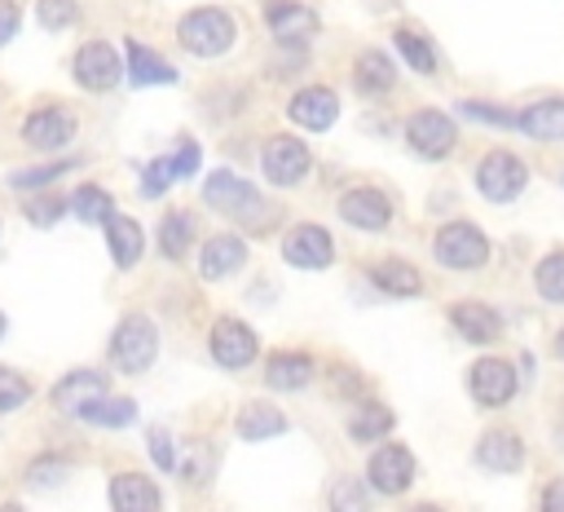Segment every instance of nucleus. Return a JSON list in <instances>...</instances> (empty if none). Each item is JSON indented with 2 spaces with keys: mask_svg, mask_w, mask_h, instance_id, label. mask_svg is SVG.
I'll list each match as a JSON object with an SVG mask.
<instances>
[{
  "mask_svg": "<svg viewBox=\"0 0 564 512\" xmlns=\"http://www.w3.org/2000/svg\"><path fill=\"white\" fill-rule=\"evenodd\" d=\"M203 199H207V207H216L220 216H229V221H238V225H251V230H269V221H273V203H269L251 181L234 177L229 168H216V172L207 177Z\"/></svg>",
  "mask_w": 564,
  "mask_h": 512,
  "instance_id": "nucleus-1",
  "label": "nucleus"
},
{
  "mask_svg": "<svg viewBox=\"0 0 564 512\" xmlns=\"http://www.w3.org/2000/svg\"><path fill=\"white\" fill-rule=\"evenodd\" d=\"M176 40H181L194 57H220V53L234 49L238 26H234V18H229L225 9L203 4V9H189V13L176 22Z\"/></svg>",
  "mask_w": 564,
  "mask_h": 512,
  "instance_id": "nucleus-2",
  "label": "nucleus"
},
{
  "mask_svg": "<svg viewBox=\"0 0 564 512\" xmlns=\"http://www.w3.org/2000/svg\"><path fill=\"white\" fill-rule=\"evenodd\" d=\"M154 358H159V327L145 313H123L110 335V366L123 375H141L150 371Z\"/></svg>",
  "mask_w": 564,
  "mask_h": 512,
  "instance_id": "nucleus-3",
  "label": "nucleus"
},
{
  "mask_svg": "<svg viewBox=\"0 0 564 512\" xmlns=\"http://www.w3.org/2000/svg\"><path fill=\"white\" fill-rule=\"evenodd\" d=\"M432 256H436L445 269H480V265L489 260V238H485L471 221H449V225L436 230Z\"/></svg>",
  "mask_w": 564,
  "mask_h": 512,
  "instance_id": "nucleus-4",
  "label": "nucleus"
},
{
  "mask_svg": "<svg viewBox=\"0 0 564 512\" xmlns=\"http://www.w3.org/2000/svg\"><path fill=\"white\" fill-rule=\"evenodd\" d=\"M70 75H75V84L88 88V93H110V88L123 79V57L115 53V44H106V40H88V44L75 49V57H70Z\"/></svg>",
  "mask_w": 564,
  "mask_h": 512,
  "instance_id": "nucleus-5",
  "label": "nucleus"
},
{
  "mask_svg": "<svg viewBox=\"0 0 564 512\" xmlns=\"http://www.w3.org/2000/svg\"><path fill=\"white\" fill-rule=\"evenodd\" d=\"M75 128H79V119L66 102H44L22 119V141L31 150H62V146H70Z\"/></svg>",
  "mask_w": 564,
  "mask_h": 512,
  "instance_id": "nucleus-6",
  "label": "nucleus"
},
{
  "mask_svg": "<svg viewBox=\"0 0 564 512\" xmlns=\"http://www.w3.org/2000/svg\"><path fill=\"white\" fill-rule=\"evenodd\" d=\"M476 185H480V194H485L489 203H511V199H520V190L529 185V168H524L516 154H507V150H489V154L476 163Z\"/></svg>",
  "mask_w": 564,
  "mask_h": 512,
  "instance_id": "nucleus-7",
  "label": "nucleus"
},
{
  "mask_svg": "<svg viewBox=\"0 0 564 512\" xmlns=\"http://www.w3.org/2000/svg\"><path fill=\"white\" fill-rule=\"evenodd\" d=\"M405 141H410V150L423 154V159H445V154L454 150V141H458V128H454V119H449L445 110L423 106V110L410 115Z\"/></svg>",
  "mask_w": 564,
  "mask_h": 512,
  "instance_id": "nucleus-8",
  "label": "nucleus"
},
{
  "mask_svg": "<svg viewBox=\"0 0 564 512\" xmlns=\"http://www.w3.org/2000/svg\"><path fill=\"white\" fill-rule=\"evenodd\" d=\"M207 349H212V358H216L225 371H242L247 362H256L260 340H256V331H251L247 322H238V318H216L212 331H207Z\"/></svg>",
  "mask_w": 564,
  "mask_h": 512,
  "instance_id": "nucleus-9",
  "label": "nucleus"
},
{
  "mask_svg": "<svg viewBox=\"0 0 564 512\" xmlns=\"http://www.w3.org/2000/svg\"><path fill=\"white\" fill-rule=\"evenodd\" d=\"M260 168H264V177L273 181V185H300L304 177H308V168H313V154H308V146L300 141V137H273L264 150H260Z\"/></svg>",
  "mask_w": 564,
  "mask_h": 512,
  "instance_id": "nucleus-10",
  "label": "nucleus"
},
{
  "mask_svg": "<svg viewBox=\"0 0 564 512\" xmlns=\"http://www.w3.org/2000/svg\"><path fill=\"white\" fill-rule=\"evenodd\" d=\"M366 481H370L379 494H401V490H410V481H414V455H410L405 446H397V441L379 446V450L370 455Z\"/></svg>",
  "mask_w": 564,
  "mask_h": 512,
  "instance_id": "nucleus-11",
  "label": "nucleus"
},
{
  "mask_svg": "<svg viewBox=\"0 0 564 512\" xmlns=\"http://www.w3.org/2000/svg\"><path fill=\"white\" fill-rule=\"evenodd\" d=\"M264 22H269L278 44H304V40L317 35V13L308 4H300V0H269Z\"/></svg>",
  "mask_w": 564,
  "mask_h": 512,
  "instance_id": "nucleus-12",
  "label": "nucleus"
},
{
  "mask_svg": "<svg viewBox=\"0 0 564 512\" xmlns=\"http://www.w3.org/2000/svg\"><path fill=\"white\" fill-rule=\"evenodd\" d=\"M282 256L295 269H326L335 260V243H330V234L322 225H295L286 234V243H282Z\"/></svg>",
  "mask_w": 564,
  "mask_h": 512,
  "instance_id": "nucleus-13",
  "label": "nucleus"
},
{
  "mask_svg": "<svg viewBox=\"0 0 564 512\" xmlns=\"http://www.w3.org/2000/svg\"><path fill=\"white\" fill-rule=\"evenodd\" d=\"M467 388L480 406H507L516 397V371L511 362H498V358H480L467 375Z\"/></svg>",
  "mask_w": 564,
  "mask_h": 512,
  "instance_id": "nucleus-14",
  "label": "nucleus"
},
{
  "mask_svg": "<svg viewBox=\"0 0 564 512\" xmlns=\"http://www.w3.org/2000/svg\"><path fill=\"white\" fill-rule=\"evenodd\" d=\"M106 393H110L106 375L79 366V371H66V375L53 384V406H57L62 415H79L88 402H97V397H106Z\"/></svg>",
  "mask_w": 564,
  "mask_h": 512,
  "instance_id": "nucleus-15",
  "label": "nucleus"
},
{
  "mask_svg": "<svg viewBox=\"0 0 564 512\" xmlns=\"http://www.w3.org/2000/svg\"><path fill=\"white\" fill-rule=\"evenodd\" d=\"M286 115H291L300 128H308V132H326V128L335 124V115H339V97H335L326 84H308V88H300V93L291 97Z\"/></svg>",
  "mask_w": 564,
  "mask_h": 512,
  "instance_id": "nucleus-16",
  "label": "nucleus"
},
{
  "mask_svg": "<svg viewBox=\"0 0 564 512\" xmlns=\"http://www.w3.org/2000/svg\"><path fill=\"white\" fill-rule=\"evenodd\" d=\"M339 216H344L348 225L375 234V230H388V221H392V203H388L383 190L361 185V190H348V194L339 199Z\"/></svg>",
  "mask_w": 564,
  "mask_h": 512,
  "instance_id": "nucleus-17",
  "label": "nucleus"
},
{
  "mask_svg": "<svg viewBox=\"0 0 564 512\" xmlns=\"http://www.w3.org/2000/svg\"><path fill=\"white\" fill-rule=\"evenodd\" d=\"M159 486L145 472H115L110 477V512H159Z\"/></svg>",
  "mask_w": 564,
  "mask_h": 512,
  "instance_id": "nucleus-18",
  "label": "nucleus"
},
{
  "mask_svg": "<svg viewBox=\"0 0 564 512\" xmlns=\"http://www.w3.org/2000/svg\"><path fill=\"white\" fill-rule=\"evenodd\" d=\"M242 260H247V243H242L238 234H212V238L203 243L198 274H203L207 282H220V278H229L234 269H242Z\"/></svg>",
  "mask_w": 564,
  "mask_h": 512,
  "instance_id": "nucleus-19",
  "label": "nucleus"
},
{
  "mask_svg": "<svg viewBox=\"0 0 564 512\" xmlns=\"http://www.w3.org/2000/svg\"><path fill=\"white\" fill-rule=\"evenodd\" d=\"M476 463L485 472H516L524 463V441L511 433V428H489L480 441H476Z\"/></svg>",
  "mask_w": 564,
  "mask_h": 512,
  "instance_id": "nucleus-20",
  "label": "nucleus"
},
{
  "mask_svg": "<svg viewBox=\"0 0 564 512\" xmlns=\"http://www.w3.org/2000/svg\"><path fill=\"white\" fill-rule=\"evenodd\" d=\"M449 322H454V331H458L463 340H471V344H494V340L502 335V318H498L489 305H480V300L454 305V309H449Z\"/></svg>",
  "mask_w": 564,
  "mask_h": 512,
  "instance_id": "nucleus-21",
  "label": "nucleus"
},
{
  "mask_svg": "<svg viewBox=\"0 0 564 512\" xmlns=\"http://www.w3.org/2000/svg\"><path fill=\"white\" fill-rule=\"evenodd\" d=\"M101 225H106V243H110L115 265H119V269H132V265L141 260V252H145V234H141V225H137L132 216H123V212H110Z\"/></svg>",
  "mask_w": 564,
  "mask_h": 512,
  "instance_id": "nucleus-22",
  "label": "nucleus"
},
{
  "mask_svg": "<svg viewBox=\"0 0 564 512\" xmlns=\"http://www.w3.org/2000/svg\"><path fill=\"white\" fill-rule=\"evenodd\" d=\"M123 62H128V79L137 88H150V84H176V71L154 53L145 49L141 40H123Z\"/></svg>",
  "mask_w": 564,
  "mask_h": 512,
  "instance_id": "nucleus-23",
  "label": "nucleus"
},
{
  "mask_svg": "<svg viewBox=\"0 0 564 512\" xmlns=\"http://www.w3.org/2000/svg\"><path fill=\"white\" fill-rule=\"evenodd\" d=\"M313 375H317V362L308 353H273L269 366H264V384L282 388V393H295V388L313 384Z\"/></svg>",
  "mask_w": 564,
  "mask_h": 512,
  "instance_id": "nucleus-24",
  "label": "nucleus"
},
{
  "mask_svg": "<svg viewBox=\"0 0 564 512\" xmlns=\"http://www.w3.org/2000/svg\"><path fill=\"white\" fill-rule=\"evenodd\" d=\"M516 128L538 137V141H564V97H546L533 102L529 110L516 115Z\"/></svg>",
  "mask_w": 564,
  "mask_h": 512,
  "instance_id": "nucleus-25",
  "label": "nucleus"
},
{
  "mask_svg": "<svg viewBox=\"0 0 564 512\" xmlns=\"http://www.w3.org/2000/svg\"><path fill=\"white\" fill-rule=\"evenodd\" d=\"M278 433H286V415H282L278 406H269V402H247V406L238 410V437H242V441H264V437H278Z\"/></svg>",
  "mask_w": 564,
  "mask_h": 512,
  "instance_id": "nucleus-26",
  "label": "nucleus"
},
{
  "mask_svg": "<svg viewBox=\"0 0 564 512\" xmlns=\"http://www.w3.org/2000/svg\"><path fill=\"white\" fill-rule=\"evenodd\" d=\"M370 282L379 291H388V296H419L423 291L419 269L405 265V260H379V265H370Z\"/></svg>",
  "mask_w": 564,
  "mask_h": 512,
  "instance_id": "nucleus-27",
  "label": "nucleus"
},
{
  "mask_svg": "<svg viewBox=\"0 0 564 512\" xmlns=\"http://www.w3.org/2000/svg\"><path fill=\"white\" fill-rule=\"evenodd\" d=\"M189 243H194V212H185V207L167 212V216L159 221V252H163L167 260H181V256L189 252Z\"/></svg>",
  "mask_w": 564,
  "mask_h": 512,
  "instance_id": "nucleus-28",
  "label": "nucleus"
},
{
  "mask_svg": "<svg viewBox=\"0 0 564 512\" xmlns=\"http://www.w3.org/2000/svg\"><path fill=\"white\" fill-rule=\"evenodd\" d=\"M352 75H357V88H361V93H388V88L397 84V66H392V57H388L383 49L361 53Z\"/></svg>",
  "mask_w": 564,
  "mask_h": 512,
  "instance_id": "nucleus-29",
  "label": "nucleus"
},
{
  "mask_svg": "<svg viewBox=\"0 0 564 512\" xmlns=\"http://www.w3.org/2000/svg\"><path fill=\"white\" fill-rule=\"evenodd\" d=\"M79 419L84 424H97V428H123V424H132L137 419V402L132 397H97V402H88L84 410H79Z\"/></svg>",
  "mask_w": 564,
  "mask_h": 512,
  "instance_id": "nucleus-30",
  "label": "nucleus"
},
{
  "mask_svg": "<svg viewBox=\"0 0 564 512\" xmlns=\"http://www.w3.org/2000/svg\"><path fill=\"white\" fill-rule=\"evenodd\" d=\"M392 428V410L388 406H379V402H357L352 406V415H348V437L352 441H375V437H383Z\"/></svg>",
  "mask_w": 564,
  "mask_h": 512,
  "instance_id": "nucleus-31",
  "label": "nucleus"
},
{
  "mask_svg": "<svg viewBox=\"0 0 564 512\" xmlns=\"http://www.w3.org/2000/svg\"><path fill=\"white\" fill-rule=\"evenodd\" d=\"M392 44H397V53L410 62V71H419V75H432V71H436V49H432L427 35H419V31H410V26H397V31H392Z\"/></svg>",
  "mask_w": 564,
  "mask_h": 512,
  "instance_id": "nucleus-32",
  "label": "nucleus"
},
{
  "mask_svg": "<svg viewBox=\"0 0 564 512\" xmlns=\"http://www.w3.org/2000/svg\"><path fill=\"white\" fill-rule=\"evenodd\" d=\"M79 221H88V225H101L110 212H115V199L101 190V185H79L75 194H70V203H66Z\"/></svg>",
  "mask_w": 564,
  "mask_h": 512,
  "instance_id": "nucleus-33",
  "label": "nucleus"
},
{
  "mask_svg": "<svg viewBox=\"0 0 564 512\" xmlns=\"http://www.w3.org/2000/svg\"><path fill=\"white\" fill-rule=\"evenodd\" d=\"M75 163H79V159H53V163H40V168H18V172H9V185H13V190H44V185H53L57 177H66Z\"/></svg>",
  "mask_w": 564,
  "mask_h": 512,
  "instance_id": "nucleus-34",
  "label": "nucleus"
},
{
  "mask_svg": "<svg viewBox=\"0 0 564 512\" xmlns=\"http://www.w3.org/2000/svg\"><path fill=\"white\" fill-rule=\"evenodd\" d=\"M533 282H538L542 300H551V305H564V252H551V256H542V260H538V269H533Z\"/></svg>",
  "mask_w": 564,
  "mask_h": 512,
  "instance_id": "nucleus-35",
  "label": "nucleus"
},
{
  "mask_svg": "<svg viewBox=\"0 0 564 512\" xmlns=\"http://www.w3.org/2000/svg\"><path fill=\"white\" fill-rule=\"evenodd\" d=\"M330 512H370L366 481H357V477H339V481L330 486Z\"/></svg>",
  "mask_w": 564,
  "mask_h": 512,
  "instance_id": "nucleus-36",
  "label": "nucleus"
},
{
  "mask_svg": "<svg viewBox=\"0 0 564 512\" xmlns=\"http://www.w3.org/2000/svg\"><path fill=\"white\" fill-rule=\"evenodd\" d=\"M26 402H31V380L18 375L13 366H0V415L18 410V406H26Z\"/></svg>",
  "mask_w": 564,
  "mask_h": 512,
  "instance_id": "nucleus-37",
  "label": "nucleus"
},
{
  "mask_svg": "<svg viewBox=\"0 0 564 512\" xmlns=\"http://www.w3.org/2000/svg\"><path fill=\"white\" fill-rule=\"evenodd\" d=\"M66 472H70V459H66V455H40V459L31 463V472H26V481H31L35 490H48V486L66 481Z\"/></svg>",
  "mask_w": 564,
  "mask_h": 512,
  "instance_id": "nucleus-38",
  "label": "nucleus"
},
{
  "mask_svg": "<svg viewBox=\"0 0 564 512\" xmlns=\"http://www.w3.org/2000/svg\"><path fill=\"white\" fill-rule=\"evenodd\" d=\"M35 9H40V22H44L48 31H66V26L79 22V4H75V0H40Z\"/></svg>",
  "mask_w": 564,
  "mask_h": 512,
  "instance_id": "nucleus-39",
  "label": "nucleus"
},
{
  "mask_svg": "<svg viewBox=\"0 0 564 512\" xmlns=\"http://www.w3.org/2000/svg\"><path fill=\"white\" fill-rule=\"evenodd\" d=\"M172 181H176L172 159H154V163H145V172H141V194H145V199H159Z\"/></svg>",
  "mask_w": 564,
  "mask_h": 512,
  "instance_id": "nucleus-40",
  "label": "nucleus"
},
{
  "mask_svg": "<svg viewBox=\"0 0 564 512\" xmlns=\"http://www.w3.org/2000/svg\"><path fill=\"white\" fill-rule=\"evenodd\" d=\"M463 115H471L476 124H498V128H516V115L502 110V106H489V102H463L458 106Z\"/></svg>",
  "mask_w": 564,
  "mask_h": 512,
  "instance_id": "nucleus-41",
  "label": "nucleus"
},
{
  "mask_svg": "<svg viewBox=\"0 0 564 512\" xmlns=\"http://www.w3.org/2000/svg\"><path fill=\"white\" fill-rule=\"evenodd\" d=\"M62 212H66V199H57V194H44V199L26 203V221H35V225H53Z\"/></svg>",
  "mask_w": 564,
  "mask_h": 512,
  "instance_id": "nucleus-42",
  "label": "nucleus"
},
{
  "mask_svg": "<svg viewBox=\"0 0 564 512\" xmlns=\"http://www.w3.org/2000/svg\"><path fill=\"white\" fill-rule=\"evenodd\" d=\"M150 455H154V463H159L163 472H176V455H172L167 428H150Z\"/></svg>",
  "mask_w": 564,
  "mask_h": 512,
  "instance_id": "nucleus-43",
  "label": "nucleus"
},
{
  "mask_svg": "<svg viewBox=\"0 0 564 512\" xmlns=\"http://www.w3.org/2000/svg\"><path fill=\"white\" fill-rule=\"evenodd\" d=\"M207 472H212V450L207 446H194L189 459L181 463V477L185 481H207Z\"/></svg>",
  "mask_w": 564,
  "mask_h": 512,
  "instance_id": "nucleus-44",
  "label": "nucleus"
},
{
  "mask_svg": "<svg viewBox=\"0 0 564 512\" xmlns=\"http://www.w3.org/2000/svg\"><path fill=\"white\" fill-rule=\"evenodd\" d=\"M194 168H198V146L185 137L181 150L172 154V172H176V177H194Z\"/></svg>",
  "mask_w": 564,
  "mask_h": 512,
  "instance_id": "nucleus-45",
  "label": "nucleus"
},
{
  "mask_svg": "<svg viewBox=\"0 0 564 512\" xmlns=\"http://www.w3.org/2000/svg\"><path fill=\"white\" fill-rule=\"evenodd\" d=\"M18 22H22V13H18V0H0V49L18 35Z\"/></svg>",
  "mask_w": 564,
  "mask_h": 512,
  "instance_id": "nucleus-46",
  "label": "nucleus"
},
{
  "mask_svg": "<svg viewBox=\"0 0 564 512\" xmlns=\"http://www.w3.org/2000/svg\"><path fill=\"white\" fill-rule=\"evenodd\" d=\"M542 512H564V477L546 481V490H542Z\"/></svg>",
  "mask_w": 564,
  "mask_h": 512,
  "instance_id": "nucleus-47",
  "label": "nucleus"
},
{
  "mask_svg": "<svg viewBox=\"0 0 564 512\" xmlns=\"http://www.w3.org/2000/svg\"><path fill=\"white\" fill-rule=\"evenodd\" d=\"M410 512H441L436 503H419V508H410Z\"/></svg>",
  "mask_w": 564,
  "mask_h": 512,
  "instance_id": "nucleus-48",
  "label": "nucleus"
},
{
  "mask_svg": "<svg viewBox=\"0 0 564 512\" xmlns=\"http://www.w3.org/2000/svg\"><path fill=\"white\" fill-rule=\"evenodd\" d=\"M555 353H560V358H564V331H560V335H555Z\"/></svg>",
  "mask_w": 564,
  "mask_h": 512,
  "instance_id": "nucleus-49",
  "label": "nucleus"
},
{
  "mask_svg": "<svg viewBox=\"0 0 564 512\" xmlns=\"http://www.w3.org/2000/svg\"><path fill=\"white\" fill-rule=\"evenodd\" d=\"M0 512H22V508L18 503H0Z\"/></svg>",
  "mask_w": 564,
  "mask_h": 512,
  "instance_id": "nucleus-50",
  "label": "nucleus"
},
{
  "mask_svg": "<svg viewBox=\"0 0 564 512\" xmlns=\"http://www.w3.org/2000/svg\"><path fill=\"white\" fill-rule=\"evenodd\" d=\"M0 340H4V313H0Z\"/></svg>",
  "mask_w": 564,
  "mask_h": 512,
  "instance_id": "nucleus-51",
  "label": "nucleus"
}]
</instances>
